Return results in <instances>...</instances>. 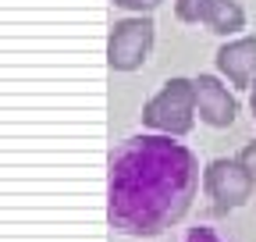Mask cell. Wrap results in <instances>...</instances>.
Masks as SVG:
<instances>
[{
    "mask_svg": "<svg viewBox=\"0 0 256 242\" xmlns=\"http://www.w3.org/2000/svg\"><path fill=\"white\" fill-rule=\"evenodd\" d=\"M196 192L200 160L174 136H128L107 157V221L121 235L153 238L171 232Z\"/></svg>",
    "mask_w": 256,
    "mask_h": 242,
    "instance_id": "cell-1",
    "label": "cell"
},
{
    "mask_svg": "<svg viewBox=\"0 0 256 242\" xmlns=\"http://www.w3.org/2000/svg\"><path fill=\"white\" fill-rule=\"evenodd\" d=\"M192 121H196V82L188 78H168L142 107V125L160 136H188Z\"/></svg>",
    "mask_w": 256,
    "mask_h": 242,
    "instance_id": "cell-2",
    "label": "cell"
},
{
    "mask_svg": "<svg viewBox=\"0 0 256 242\" xmlns=\"http://www.w3.org/2000/svg\"><path fill=\"white\" fill-rule=\"evenodd\" d=\"M252 174L242 168V160H228V157H217L206 164L203 171V189L214 200V214H228V210L249 203L252 196Z\"/></svg>",
    "mask_w": 256,
    "mask_h": 242,
    "instance_id": "cell-3",
    "label": "cell"
},
{
    "mask_svg": "<svg viewBox=\"0 0 256 242\" xmlns=\"http://www.w3.org/2000/svg\"><path fill=\"white\" fill-rule=\"evenodd\" d=\"M153 50V22L150 18H124L110 28L107 60L114 72H136Z\"/></svg>",
    "mask_w": 256,
    "mask_h": 242,
    "instance_id": "cell-4",
    "label": "cell"
},
{
    "mask_svg": "<svg viewBox=\"0 0 256 242\" xmlns=\"http://www.w3.org/2000/svg\"><path fill=\"white\" fill-rule=\"evenodd\" d=\"M196 82V114L210 128H228L238 118V100L228 93V86H220L214 75H200Z\"/></svg>",
    "mask_w": 256,
    "mask_h": 242,
    "instance_id": "cell-5",
    "label": "cell"
},
{
    "mask_svg": "<svg viewBox=\"0 0 256 242\" xmlns=\"http://www.w3.org/2000/svg\"><path fill=\"white\" fill-rule=\"evenodd\" d=\"M217 68H220V75L228 78L232 86L252 89V82H256V40L242 36V40L224 43L217 50Z\"/></svg>",
    "mask_w": 256,
    "mask_h": 242,
    "instance_id": "cell-6",
    "label": "cell"
},
{
    "mask_svg": "<svg viewBox=\"0 0 256 242\" xmlns=\"http://www.w3.org/2000/svg\"><path fill=\"white\" fill-rule=\"evenodd\" d=\"M203 25L217 36H235L238 28H246V11L238 8V0H206Z\"/></svg>",
    "mask_w": 256,
    "mask_h": 242,
    "instance_id": "cell-7",
    "label": "cell"
},
{
    "mask_svg": "<svg viewBox=\"0 0 256 242\" xmlns=\"http://www.w3.org/2000/svg\"><path fill=\"white\" fill-rule=\"evenodd\" d=\"M174 14H178L182 22H203L206 0H174Z\"/></svg>",
    "mask_w": 256,
    "mask_h": 242,
    "instance_id": "cell-8",
    "label": "cell"
},
{
    "mask_svg": "<svg viewBox=\"0 0 256 242\" xmlns=\"http://www.w3.org/2000/svg\"><path fill=\"white\" fill-rule=\"evenodd\" d=\"M185 242H228V238H220L214 228H206V224H196V228H188L185 232Z\"/></svg>",
    "mask_w": 256,
    "mask_h": 242,
    "instance_id": "cell-9",
    "label": "cell"
},
{
    "mask_svg": "<svg viewBox=\"0 0 256 242\" xmlns=\"http://www.w3.org/2000/svg\"><path fill=\"white\" fill-rule=\"evenodd\" d=\"M238 160H242V168L252 174V182H256V142H249L242 154H238Z\"/></svg>",
    "mask_w": 256,
    "mask_h": 242,
    "instance_id": "cell-10",
    "label": "cell"
},
{
    "mask_svg": "<svg viewBox=\"0 0 256 242\" xmlns=\"http://www.w3.org/2000/svg\"><path fill=\"white\" fill-rule=\"evenodd\" d=\"M114 4H118V8H128V11H139V14H142V11H153V8L160 4V0H114Z\"/></svg>",
    "mask_w": 256,
    "mask_h": 242,
    "instance_id": "cell-11",
    "label": "cell"
},
{
    "mask_svg": "<svg viewBox=\"0 0 256 242\" xmlns=\"http://www.w3.org/2000/svg\"><path fill=\"white\" fill-rule=\"evenodd\" d=\"M249 93H252V96H249V104H252V118H256V82H252V89H249Z\"/></svg>",
    "mask_w": 256,
    "mask_h": 242,
    "instance_id": "cell-12",
    "label": "cell"
}]
</instances>
